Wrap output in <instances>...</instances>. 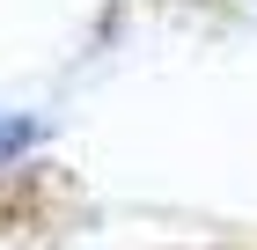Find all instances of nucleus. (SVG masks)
<instances>
[{"label":"nucleus","instance_id":"nucleus-1","mask_svg":"<svg viewBox=\"0 0 257 250\" xmlns=\"http://www.w3.org/2000/svg\"><path fill=\"white\" fill-rule=\"evenodd\" d=\"M30 147H37V118H0V162H15Z\"/></svg>","mask_w":257,"mask_h":250}]
</instances>
